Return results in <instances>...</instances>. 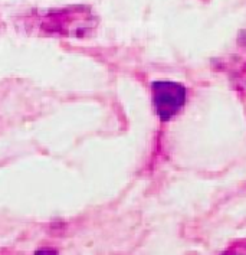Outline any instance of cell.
<instances>
[{"label":"cell","mask_w":246,"mask_h":255,"mask_svg":"<svg viewBox=\"0 0 246 255\" xmlns=\"http://www.w3.org/2000/svg\"><path fill=\"white\" fill-rule=\"evenodd\" d=\"M95 14L86 6H74L56 10L36 12L27 17L25 25L29 30L43 36H83L96 27Z\"/></svg>","instance_id":"cell-1"},{"label":"cell","mask_w":246,"mask_h":255,"mask_svg":"<svg viewBox=\"0 0 246 255\" xmlns=\"http://www.w3.org/2000/svg\"><path fill=\"white\" fill-rule=\"evenodd\" d=\"M151 93L156 113L162 121L171 120L186 104V88L174 81H154Z\"/></svg>","instance_id":"cell-2"},{"label":"cell","mask_w":246,"mask_h":255,"mask_svg":"<svg viewBox=\"0 0 246 255\" xmlns=\"http://www.w3.org/2000/svg\"><path fill=\"white\" fill-rule=\"evenodd\" d=\"M33 255H58V253L55 250H51V248H45V250L36 251Z\"/></svg>","instance_id":"cell-3"},{"label":"cell","mask_w":246,"mask_h":255,"mask_svg":"<svg viewBox=\"0 0 246 255\" xmlns=\"http://www.w3.org/2000/svg\"><path fill=\"white\" fill-rule=\"evenodd\" d=\"M220 255H246L245 253H242L239 248H231V250H228V251H225L223 254Z\"/></svg>","instance_id":"cell-4"}]
</instances>
